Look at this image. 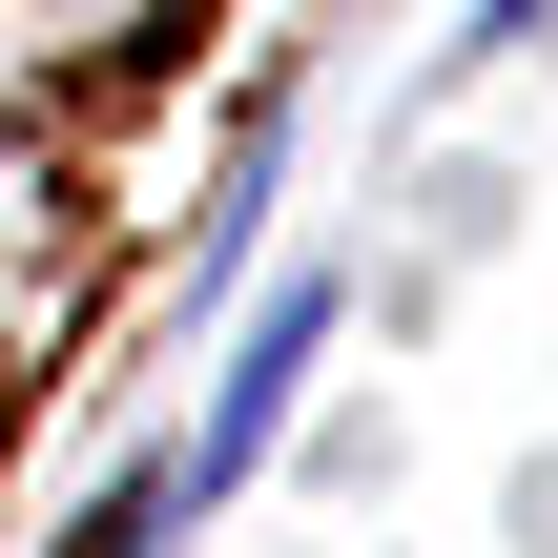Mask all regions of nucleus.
Here are the masks:
<instances>
[{
  "instance_id": "1",
  "label": "nucleus",
  "mask_w": 558,
  "mask_h": 558,
  "mask_svg": "<svg viewBox=\"0 0 558 558\" xmlns=\"http://www.w3.org/2000/svg\"><path fill=\"white\" fill-rule=\"evenodd\" d=\"M311 373H331V290L290 269V290L248 311V352H228V393H207V435H186L166 476H186V497H228V476H248V456H269L290 414H311Z\"/></svg>"
},
{
  "instance_id": "2",
  "label": "nucleus",
  "mask_w": 558,
  "mask_h": 558,
  "mask_svg": "<svg viewBox=\"0 0 558 558\" xmlns=\"http://www.w3.org/2000/svg\"><path fill=\"white\" fill-rule=\"evenodd\" d=\"M538 21H558V0H476V41H456V62H497V41H538Z\"/></svg>"
}]
</instances>
